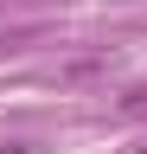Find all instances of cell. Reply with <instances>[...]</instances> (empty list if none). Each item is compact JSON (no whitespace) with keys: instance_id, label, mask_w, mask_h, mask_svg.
<instances>
[]
</instances>
